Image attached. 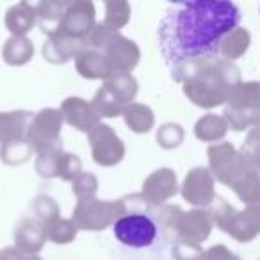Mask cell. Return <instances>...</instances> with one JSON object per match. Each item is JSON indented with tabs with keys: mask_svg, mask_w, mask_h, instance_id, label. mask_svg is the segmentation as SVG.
Instances as JSON below:
<instances>
[{
	"mask_svg": "<svg viewBox=\"0 0 260 260\" xmlns=\"http://www.w3.org/2000/svg\"><path fill=\"white\" fill-rule=\"evenodd\" d=\"M241 22L237 6L226 0H189L173 4L159 25V48L171 70L187 59L207 57Z\"/></svg>",
	"mask_w": 260,
	"mask_h": 260,
	"instance_id": "cell-1",
	"label": "cell"
},
{
	"mask_svg": "<svg viewBox=\"0 0 260 260\" xmlns=\"http://www.w3.org/2000/svg\"><path fill=\"white\" fill-rule=\"evenodd\" d=\"M114 235L123 246L132 249L148 248L157 237V224L145 214H132L116 221Z\"/></svg>",
	"mask_w": 260,
	"mask_h": 260,
	"instance_id": "cell-2",
	"label": "cell"
}]
</instances>
